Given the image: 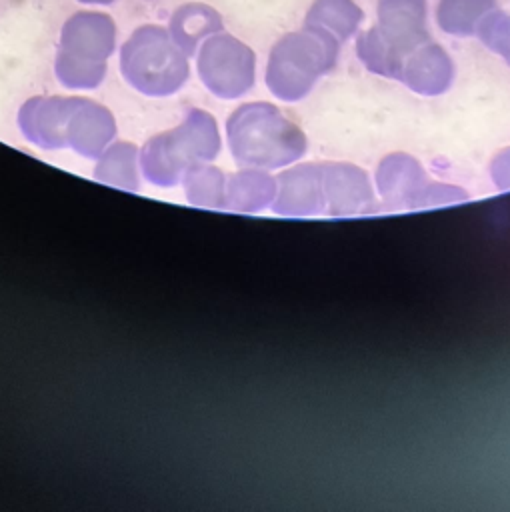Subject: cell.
Here are the masks:
<instances>
[{
    "mask_svg": "<svg viewBox=\"0 0 510 512\" xmlns=\"http://www.w3.org/2000/svg\"><path fill=\"white\" fill-rule=\"evenodd\" d=\"M20 126L42 148H58L68 138L84 156H96L114 134L112 114L88 98H32L20 110Z\"/></svg>",
    "mask_w": 510,
    "mask_h": 512,
    "instance_id": "cell-1",
    "label": "cell"
},
{
    "mask_svg": "<svg viewBox=\"0 0 510 512\" xmlns=\"http://www.w3.org/2000/svg\"><path fill=\"white\" fill-rule=\"evenodd\" d=\"M116 46L112 16L94 10L72 14L62 30L56 52V76L66 88H96L106 74V60Z\"/></svg>",
    "mask_w": 510,
    "mask_h": 512,
    "instance_id": "cell-2",
    "label": "cell"
},
{
    "mask_svg": "<svg viewBox=\"0 0 510 512\" xmlns=\"http://www.w3.org/2000/svg\"><path fill=\"white\" fill-rule=\"evenodd\" d=\"M120 70L130 86L148 96L174 94L190 72L186 54L156 24L138 26L122 44Z\"/></svg>",
    "mask_w": 510,
    "mask_h": 512,
    "instance_id": "cell-3",
    "label": "cell"
},
{
    "mask_svg": "<svg viewBox=\"0 0 510 512\" xmlns=\"http://www.w3.org/2000/svg\"><path fill=\"white\" fill-rule=\"evenodd\" d=\"M336 56L338 40L332 34L316 26H304L274 44L268 58L266 82L276 96L296 100L308 92L322 72L334 66Z\"/></svg>",
    "mask_w": 510,
    "mask_h": 512,
    "instance_id": "cell-4",
    "label": "cell"
},
{
    "mask_svg": "<svg viewBox=\"0 0 510 512\" xmlns=\"http://www.w3.org/2000/svg\"><path fill=\"white\" fill-rule=\"evenodd\" d=\"M254 52L226 32L208 36L198 50V74L220 98H236L254 84Z\"/></svg>",
    "mask_w": 510,
    "mask_h": 512,
    "instance_id": "cell-5",
    "label": "cell"
},
{
    "mask_svg": "<svg viewBox=\"0 0 510 512\" xmlns=\"http://www.w3.org/2000/svg\"><path fill=\"white\" fill-rule=\"evenodd\" d=\"M376 14L382 34L400 54L430 40L426 0H378Z\"/></svg>",
    "mask_w": 510,
    "mask_h": 512,
    "instance_id": "cell-6",
    "label": "cell"
},
{
    "mask_svg": "<svg viewBox=\"0 0 510 512\" xmlns=\"http://www.w3.org/2000/svg\"><path fill=\"white\" fill-rule=\"evenodd\" d=\"M222 26V16L204 2H186L178 6L168 20L172 40L186 56H194L198 52V44L208 36L222 32Z\"/></svg>",
    "mask_w": 510,
    "mask_h": 512,
    "instance_id": "cell-7",
    "label": "cell"
},
{
    "mask_svg": "<svg viewBox=\"0 0 510 512\" xmlns=\"http://www.w3.org/2000/svg\"><path fill=\"white\" fill-rule=\"evenodd\" d=\"M404 74L406 82L420 92H440L450 84L452 60L440 44L428 40L416 46Z\"/></svg>",
    "mask_w": 510,
    "mask_h": 512,
    "instance_id": "cell-8",
    "label": "cell"
},
{
    "mask_svg": "<svg viewBox=\"0 0 510 512\" xmlns=\"http://www.w3.org/2000/svg\"><path fill=\"white\" fill-rule=\"evenodd\" d=\"M364 18L354 0H314L306 12L304 26H316L332 34L338 42L348 40Z\"/></svg>",
    "mask_w": 510,
    "mask_h": 512,
    "instance_id": "cell-9",
    "label": "cell"
},
{
    "mask_svg": "<svg viewBox=\"0 0 510 512\" xmlns=\"http://www.w3.org/2000/svg\"><path fill=\"white\" fill-rule=\"evenodd\" d=\"M496 8V0H440L436 6L438 26L454 36L476 34L480 20Z\"/></svg>",
    "mask_w": 510,
    "mask_h": 512,
    "instance_id": "cell-10",
    "label": "cell"
},
{
    "mask_svg": "<svg viewBox=\"0 0 510 512\" xmlns=\"http://www.w3.org/2000/svg\"><path fill=\"white\" fill-rule=\"evenodd\" d=\"M356 52L360 60L374 72L392 76L400 70V52L382 34L380 26L364 30L356 40Z\"/></svg>",
    "mask_w": 510,
    "mask_h": 512,
    "instance_id": "cell-11",
    "label": "cell"
},
{
    "mask_svg": "<svg viewBox=\"0 0 510 512\" xmlns=\"http://www.w3.org/2000/svg\"><path fill=\"white\" fill-rule=\"evenodd\" d=\"M478 38L494 52L510 60V14L504 10H490L476 28Z\"/></svg>",
    "mask_w": 510,
    "mask_h": 512,
    "instance_id": "cell-12",
    "label": "cell"
},
{
    "mask_svg": "<svg viewBox=\"0 0 510 512\" xmlns=\"http://www.w3.org/2000/svg\"><path fill=\"white\" fill-rule=\"evenodd\" d=\"M80 4H100V6H108V4H112L114 0H78Z\"/></svg>",
    "mask_w": 510,
    "mask_h": 512,
    "instance_id": "cell-13",
    "label": "cell"
}]
</instances>
